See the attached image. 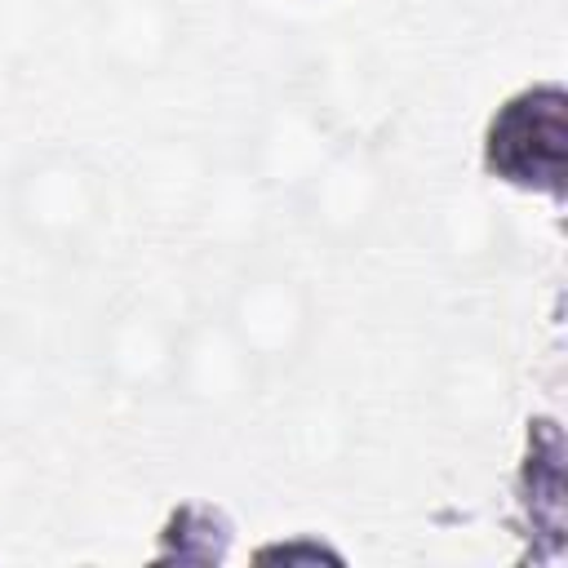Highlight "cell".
<instances>
[{"label": "cell", "mask_w": 568, "mask_h": 568, "mask_svg": "<svg viewBox=\"0 0 568 568\" xmlns=\"http://www.w3.org/2000/svg\"><path fill=\"white\" fill-rule=\"evenodd\" d=\"M106 173L75 146H44L13 169L9 222L40 253H75L106 217Z\"/></svg>", "instance_id": "cell-1"}, {"label": "cell", "mask_w": 568, "mask_h": 568, "mask_svg": "<svg viewBox=\"0 0 568 568\" xmlns=\"http://www.w3.org/2000/svg\"><path fill=\"white\" fill-rule=\"evenodd\" d=\"M217 315L226 320V328L248 351L262 377L293 368L315 337V297L284 266L244 271Z\"/></svg>", "instance_id": "cell-2"}, {"label": "cell", "mask_w": 568, "mask_h": 568, "mask_svg": "<svg viewBox=\"0 0 568 568\" xmlns=\"http://www.w3.org/2000/svg\"><path fill=\"white\" fill-rule=\"evenodd\" d=\"M564 89L537 84L501 102L484 138V164L510 186L564 195Z\"/></svg>", "instance_id": "cell-3"}, {"label": "cell", "mask_w": 568, "mask_h": 568, "mask_svg": "<svg viewBox=\"0 0 568 568\" xmlns=\"http://www.w3.org/2000/svg\"><path fill=\"white\" fill-rule=\"evenodd\" d=\"M386 195H390V182H386L382 151L364 138L342 133L333 142V151L324 155V164L302 182L293 204L302 209V217L315 235L346 244V240H359L377 222Z\"/></svg>", "instance_id": "cell-4"}, {"label": "cell", "mask_w": 568, "mask_h": 568, "mask_svg": "<svg viewBox=\"0 0 568 568\" xmlns=\"http://www.w3.org/2000/svg\"><path fill=\"white\" fill-rule=\"evenodd\" d=\"M342 133L328 124V115L306 98H284L266 111V120L253 133L244 169L257 178L266 195H297L302 182L324 164Z\"/></svg>", "instance_id": "cell-5"}, {"label": "cell", "mask_w": 568, "mask_h": 568, "mask_svg": "<svg viewBox=\"0 0 568 568\" xmlns=\"http://www.w3.org/2000/svg\"><path fill=\"white\" fill-rule=\"evenodd\" d=\"M178 333H182V324H173L160 306L124 302L120 311H111V320L98 333L102 377L129 395L169 390L173 359H178Z\"/></svg>", "instance_id": "cell-6"}, {"label": "cell", "mask_w": 568, "mask_h": 568, "mask_svg": "<svg viewBox=\"0 0 568 568\" xmlns=\"http://www.w3.org/2000/svg\"><path fill=\"white\" fill-rule=\"evenodd\" d=\"M257 382H262L257 364L235 342V333L226 328L222 315H200V320L182 324L169 390H178L182 399H191L200 408H235L240 399L253 395Z\"/></svg>", "instance_id": "cell-7"}, {"label": "cell", "mask_w": 568, "mask_h": 568, "mask_svg": "<svg viewBox=\"0 0 568 568\" xmlns=\"http://www.w3.org/2000/svg\"><path fill=\"white\" fill-rule=\"evenodd\" d=\"M178 44L182 13L173 0H102L93 13V49L124 80L160 75Z\"/></svg>", "instance_id": "cell-8"}]
</instances>
